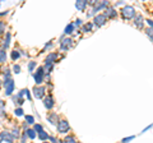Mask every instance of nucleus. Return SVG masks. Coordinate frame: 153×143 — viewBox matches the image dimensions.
<instances>
[{"label": "nucleus", "instance_id": "obj_1", "mask_svg": "<svg viewBox=\"0 0 153 143\" xmlns=\"http://www.w3.org/2000/svg\"><path fill=\"white\" fill-rule=\"evenodd\" d=\"M121 14H123V17H124L125 19H130V18H133L134 15H135V10H134L133 7L126 5V7H124V8H123V10H121Z\"/></svg>", "mask_w": 153, "mask_h": 143}, {"label": "nucleus", "instance_id": "obj_2", "mask_svg": "<svg viewBox=\"0 0 153 143\" xmlns=\"http://www.w3.org/2000/svg\"><path fill=\"white\" fill-rule=\"evenodd\" d=\"M4 86H5V95L10 96L12 92H13V89H14V82H13V79L10 78L8 81H4Z\"/></svg>", "mask_w": 153, "mask_h": 143}, {"label": "nucleus", "instance_id": "obj_3", "mask_svg": "<svg viewBox=\"0 0 153 143\" xmlns=\"http://www.w3.org/2000/svg\"><path fill=\"white\" fill-rule=\"evenodd\" d=\"M57 130H59L60 133H67L68 130H69V123H68L67 120L59 121V123H57Z\"/></svg>", "mask_w": 153, "mask_h": 143}, {"label": "nucleus", "instance_id": "obj_4", "mask_svg": "<svg viewBox=\"0 0 153 143\" xmlns=\"http://www.w3.org/2000/svg\"><path fill=\"white\" fill-rule=\"evenodd\" d=\"M43 72H45V70H43V67H40L37 69V73L33 74L36 83H42V81H43V74H45Z\"/></svg>", "mask_w": 153, "mask_h": 143}, {"label": "nucleus", "instance_id": "obj_5", "mask_svg": "<svg viewBox=\"0 0 153 143\" xmlns=\"http://www.w3.org/2000/svg\"><path fill=\"white\" fill-rule=\"evenodd\" d=\"M45 95V87H35L33 88V96L36 98H42Z\"/></svg>", "mask_w": 153, "mask_h": 143}, {"label": "nucleus", "instance_id": "obj_6", "mask_svg": "<svg viewBox=\"0 0 153 143\" xmlns=\"http://www.w3.org/2000/svg\"><path fill=\"white\" fill-rule=\"evenodd\" d=\"M95 24L97 26V27H100V26H103L106 23V17L103 15V14H98V15H96L95 17Z\"/></svg>", "mask_w": 153, "mask_h": 143}, {"label": "nucleus", "instance_id": "obj_7", "mask_svg": "<svg viewBox=\"0 0 153 143\" xmlns=\"http://www.w3.org/2000/svg\"><path fill=\"white\" fill-rule=\"evenodd\" d=\"M72 44H73V40L72 38H63L61 40V44H60V47H61V50H68V49L72 46Z\"/></svg>", "mask_w": 153, "mask_h": 143}, {"label": "nucleus", "instance_id": "obj_8", "mask_svg": "<svg viewBox=\"0 0 153 143\" xmlns=\"http://www.w3.org/2000/svg\"><path fill=\"white\" fill-rule=\"evenodd\" d=\"M0 138L1 139H4V141H7L8 143H13V135L10 134V132H8V130H4V132H1V134H0Z\"/></svg>", "mask_w": 153, "mask_h": 143}, {"label": "nucleus", "instance_id": "obj_9", "mask_svg": "<svg viewBox=\"0 0 153 143\" xmlns=\"http://www.w3.org/2000/svg\"><path fill=\"white\" fill-rule=\"evenodd\" d=\"M108 5V1H101V3H97V4H95V8H93V10H92V13L91 14H93V13H96V12H98V10H101L102 8H106ZM89 14V15H91Z\"/></svg>", "mask_w": 153, "mask_h": 143}, {"label": "nucleus", "instance_id": "obj_10", "mask_svg": "<svg viewBox=\"0 0 153 143\" xmlns=\"http://www.w3.org/2000/svg\"><path fill=\"white\" fill-rule=\"evenodd\" d=\"M56 59H57V54H56V52H51V54H48L47 57H46L45 64H52V65H54V63L56 61Z\"/></svg>", "mask_w": 153, "mask_h": 143}, {"label": "nucleus", "instance_id": "obj_11", "mask_svg": "<svg viewBox=\"0 0 153 143\" xmlns=\"http://www.w3.org/2000/svg\"><path fill=\"white\" fill-rule=\"evenodd\" d=\"M43 105H45L46 109H51L54 106V98L51 96H46L45 100H43Z\"/></svg>", "mask_w": 153, "mask_h": 143}, {"label": "nucleus", "instance_id": "obj_12", "mask_svg": "<svg viewBox=\"0 0 153 143\" xmlns=\"http://www.w3.org/2000/svg\"><path fill=\"white\" fill-rule=\"evenodd\" d=\"M116 12H115V9L114 8H106V10H105V17H107V18H114V17H116Z\"/></svg>", "mask_w": 153, "mask_h": 143}, {"label": "nucleus", "instance_id": "obj_13", "mask_svg": "<svg viewBox=\"0 0 153 143\" xmlns=\"http://www.w3.org/2000/svg\"><path fill=\"white\" fill-rule=\"evenodd\" d=\"M48 121L51 123V124H54V125H56L57 123H59V118H57V115L55 114V113H51V114L48 115Z\"/></svg>", "mask_w": 153, "mask_h": 143}, {"label": "nucleus", "instance_id": "obj_14", "mask_svg": "<svg viewBox=\"0 0 153 143\" xmlns=\"http://www.w3.org/2000/svg\"><path fill=\"white\" fill-rule=\"evenodd\" d=\"M134 24H135L138 28H142V27H143V17H142L140 14H138V15L135 17V22H134Z\"/></svg>", "mask_w": 153, "mask_h": 143}, {"label": "nucleus", "instance_id": "obj_15", "mask_svg": "<svg viewBox=\"0 0 153 143\" xmlns=\"http://www.w3.org/2000/svg\"><path fill=\"white\" fill-rule=\"evenodd\" d=\"M86 5H87L86 0H79V1H76V3H75L76 9H79V10H83L84 8H86Z\"/></svg>", "mask_w": 153, "mask_h": 143}, {"label": "nucleus", "instance_id": "obj_16", "mask_svg": "<svg viewBox=\"0 0 153 143\" xmlns=\"http://www.w3.org/2000/svg\"><path fill=\"white\" fill-rule=\"evenodd\" d=\"M26 134H27V137L31 138V139H35V138H36V132H35L33 129H27V130H26Z\"/></svg>", "mask_w": 153, "mask_h": 143}, {"label": "nucleus", "instance_id": "obj_17", "mask_svg": "<svg viewBox=\"0 0 153 143\" xmlns=\"http://www.w3.org/2000/svg\"><path fill=\"white\" fill-rule=\"evenodd\" d=\"M73 31H74V26H73V23H70V24H68L67 28H65V35H70V33H73Z\"/></svg>", "mask_w": 153, "mask_h": 143}, {"label": "nucleus", "instance_id": "obj_18", "mask_svg": "<svg viewBox=\"0 0 153 143\" xmlns=\"http://www.w3.org/2000/svg\"><path fill=\"white\" fill-rule=\"evenodd\" d=\"M7 59V54H5V50L0 49V63H4Z\"/></svg>", "mask_w": 153, "mask_h": 143}, {"label": "nucleus", "instance_id": "obj_19", "mask_svg": "<svg viewBox=\"0 0 153 143\" xmlns=\"http://www.w3.org/2000/svg\"><path fill=\"white\" fill-rule=\"evenodd\" d=\"M9 42H10V33H7V40H5V42H4V45H3V50L8 49V46H9Z\"/></svg>", "mask_w": 153, "mask_h": 143}, {"label": "nucleus", "instance_id": "obj_20", "mask_svg": "<svg viewBox=\"0 0 153 143\" xmlns=\"http://www.w3.org/2000/svg\"><path fill=\"white\" fill-rule=\"evenodd\" d=\"M26 124H35V119L31 115H26Z\"/></svg>", "mask_w": 153, "mask_h": 143}, {"label": "nucleus", "instance_id": "obj_21", "mask_svg": "<svg viewBox=\"0 0 153 143\" xmlns=\"http://www.w3.org/2000/svg\"><path fill=\"white\" fill-rule=\"evenodd\" d=\"M38 137H40V139L45 141V139H47L48 138V134L46 133V132H43V130H42V132H40V133H38Z\"/></svg>", "mask_w": 153, "mask_h": 143}, {"label": "nucleus", "instance_id": "obj_22", "mask_svg": "<svg viewBox=\"0 0 153 143\" xmlns=\"http://www.w3.org/2000/svg\"><path fill=\"white\" fill-rule=\"evenodd\" d=\"M64 143H76V142H75V139H74V137L68 135V137H65V139H64Z\"/></svg>", "mask_w": 153, "mask_h": 143}, {"label": "nucleus", "instance_id": "obj_23", "mask_svg": "<svg viewBox=\"0 0 153 143\" xmlns=\"http://www.w3.org/2000/svg\"><path fill=\"white\" fill-rule=\"evenodd\" d=\"M12 135H13V138H19V129L18 128H14L13 130H12Z\"/></svg>", "mask_w": 153, "mask_h": 143}, {"label": "nucleus", "instance_id": "obj_24", "mask_svg": "<svg viewBox=\"0 0 153 143\" xmlns=\"http://www.w3.org/2000/svg\"><path fill=\"white\" fill-rule=\"evenodd\" d=\"M19 56H20V54H19V51H17V50H14V51L12 52V59H13V60H17Z\"/></svg>", "mask_w": 153, "mask_h": 143}, {"label": "nucleus", "instance_id": "obj_25", "mask_svg": "<svg viewBox=\"0 0 153 143\" xmlns=\"http://www.w3.org/2000/svg\"><path fill=\"white\" fill-rule=\"evenodd\" d=\"M4 106H5V104H4V101L3 100H0V116H3L4 115Z\"/></svg>", "mask_w": 153, "mask_h": 143}, {"label": "nucleus", "instance_id": "obj_26", "mask_svg": "<svg viewBox=\"0 0 153 143\" xmlns=\"http://www.w3.org/2000/svg\"><path fill=\"white\" fill-rule=\"evenodd\" d=\"M33 130H35V132H38V133H40V132H42L43 129H42V126H41L40 124H35V129H33Z\"/></svg>", "mask_w": 153, "mask_h": 143}, {"label": "nucleus", "instance_id": "obj_27", "mask_svg": "<svg viewBox=\"0 0 153 143\" xmlns=\"http://www.w3.org/2000/svg\"><path fill=\"white\" fill-rule=\"evenodd\" d=\"M91 28H92V24H91V23H88V24H86V26L82 28V31H83V32H86V31H91Z\"/></svg>", "mask_w": 153, "mask_h": 143}, {"label": "nucleus", "instance_id": "obj_28", "mask_svg": "<svg viewBox=\"0 0 153 143\" xmlns=\"http://www.w3.org/2000/svg\"><path fill=\"white\" fill-rule=\"evenodd\" d=\"M35 65H36V63H35V61H31V63H29V65H28L29 72H33V69H35Z\"/></svg>", "mask_w": 153, "mask_h": 143}, {"label": "nucleus", "instance_id": "obj_29", "mask_svg": "<svg viewBox=\"0 0 153 143\" xmlns=\"http://www.w3.org/2000/svg\"><path fill=\"white\" fill-rule=\"evenodd\" d=\"M4 31H5V23L0 22V35H1V33H4Z\"/></svg>", "mask_w": 153, "mask_h": 143}, {"label": "nucleus", "instance_id": "obj_30", "mask_svg": "<svg viewBox=\"0 0 153 143\" xmlns=\"http://www.w3.org/2000/svg\"><path fill=\"white\" fill-rule=\"evenodd\" d=\"M14 114L17 115V116H22V115H23V110H22V109H17Z\"/></svg>", "mask_w": 153, "mask_h": 143}, {"label": "nucleus", "instance_id": "obj_31", "mask_svg": "<svg viewBox=\"0 0 153 143\" xmlns=\"http://www.w3.org/2000/svg\"><path fill=\"white\" fill-rule=\"evenodd\" d=\"M147 35L149 36V40L152 41V28H148V29H147Z\"/></svg>", "mask_w": 153, "mask_h": 143}, {"label": "nucleus", "instance_id": "obj_32", "mask_svg": "<svg viewBox=\"0 0 153 143\" xmlns=\"http://www.w3.org/2000/svg\"><path fill=\"white\" fill-rule=\"evenodd\" d=\"M13 69H14V72H15L17 74L20 72V67H19V65H14V68H13Z\"/></svg>", "mask_w": 153, "mask_h": 143}, {"label": "nucleus", "instance_id": "obj_33", "mask_svg": "<svg viewBox=\"0 0 153 143\" xmlns=\"http://www.w3.org/2000/svg\"><path fill=\"white\" fill-rule=\"evenodd\" d=\"M133 138H134V137H129V138H124V139H123V143H126V142H129V141H132Z\"/></svg>", "mask_w": 153, "mask_h": 143}, {"label": "nucleus", "instance_id": "obj_34", "mask_svg": "<svg viewBox=\"0 0 153 143\" xmlns=\"http://www.w3.org/2000/svg\"><path fill=\"white\" fill-rule=\"evenodd\" d=\"M26 139H27V134L24 133L23 134V137H22V143H26Z\"/></svg>", "mask_w": 153, "mask_h": 143}, {"label": "nucleus", "instance_id": "obj_35", "mask_svg": "<svg viewBox=\"0 0 153 143\" xmlns=\"http://www.w3.org/2000/svg\"><path fill=\"white\" fill-rule=\"evenodd\" d=\"M80 22H82L80 19H76V20H75V23H74L73 26H79V24H80Z\"/></svg>", "mask_w": 153, "mask_h": 143}, {"label": "nucleus", "instance_id": "obj_36", "mask_svg": "<svg viewBox=\"0 0 153 143\" xmlns=\"http://www.w3.org/2000/svg\"><path fill=\"white\" fill-rule=\"evenodd\" d=\"M26 96H27V98H31V96H29V92H28V89H26Z\"/></svg>", "mask_w": 153, "mask_h": 143}, {"label": "nucleus", "instance_id": "obj_37", "mask_svg": "<svg viewBox=\"0 0 153 143\" xmlns=\"http://www.w3.org/2000/svg\"><path fill=\"white\" fill-rule=\"evenodd\" d=\"M7 13H8V12H4V13H0V17H1V15H5Z\"/></svg>", "mask_w": 153, "mask_h": 143}, {"label": "nucleus", "instance_id": "obj_38", "mask_svg": "<svg viewBox=\"0 0 153 143\" xmlns=\"http://www.w3.org/2000/svg\"><path fill=\"white\" fill-rule=\"evenodd\" d=\"M43 143H48V142H46V141H43Z\"/></svg>", "mask_w": 153, "mask_h": 143}, {"label": "nucleus", "instance_id": "obj_39", "mask_svg": "<svg viewBox=\"0 0 153 143\" xmlns=\"http://www.w3.org/2000/svg\"><path fill=\"white\" fill-rule=\"evenodd\" d=\"M0 142H1V138H0Z\"/></svg>", "mask_w": 153, "mask_h": 143}, {"label": "nucleus", "instance_id": "obj_40", "mask_svg": "<svg viewBox=\"0 0 153 143\" xmlns=\"http://www.w3.org/2000/svg\"><path fill=\"white\" fill-rule=\"evenodd\" d=\"M0 87H1V83H0Z\"/></svg>", "mask_w": 153, "mask_h": 143}]
</instances>
